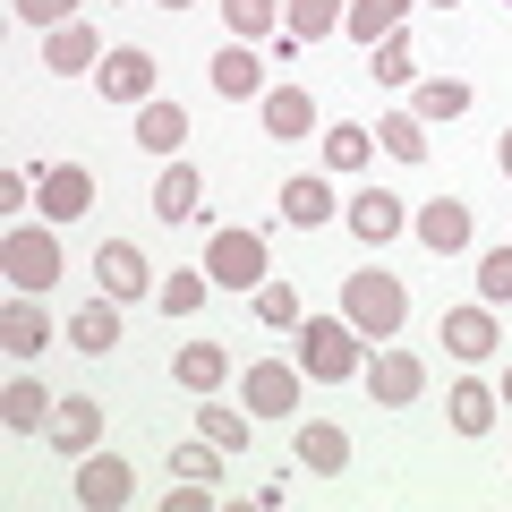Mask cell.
Instances as JSON below:
<instances>
[{
  "instance_id": "5b68a950",
  "label": "cell",
  "mask_w": 512,
  "mask_h": 512,
  "mask_svg": "<svg viewBox=\"0 0 512 512\" xmlns=\"http://www.w3.org/2000/svg\"><path fill=\"white\" fill-rule=\"evenodd\" d=\"M299 384H308V376H299L291 359H256L248 376H239V402H248L256 419H291V410H299Z\"/></svg>"
},
{
  "instance_id": "9c48e42d",
  "label": "cell",
  "mask_w": 512,
  "mask_h": 512,
  "mask_svg": "<svg viewBox=\"0 0 512 512\" xmlns=\"http://www.w3.org/2000/svg\"><path fill=\"white\" fill-rule=\"evenodd\" d=\"M410 231H419V248L461 256V248H470V205H461V197H427L419 214H410Z\"/></svg>"
},
{
  "instance_id": "83f0119b",
  "label": "cell",
  "mask_w": 512,
  "mask_h": 512,
  "mask_svg": "<svg viewBox=\"0 0 512 512\" xmlns=\"http://www.w3.org/2000/svg\"><path fill=\"white\" fill-rule=\"evenodd\" d=\"M376 146L393 154V163H427V120H419V111H384V120H376Z\"/></svg>"
},
{
  "instance_id": "ffe728a7",
  "label": "cell",
  "mask_w": 512,
  "mask_h": 512,
  "mask_svg": "<svg viewBox=\"0 0 512 512\" xmlns=\"http://www.w3.org/2000/svg\"><path fill=\"white\" fill-rule=\"evenodd\" d=\"M308 128H316L308 86H265V137H308Z\"/></svg>"
},
{
  "instance_id": "d6986e66",
  "label": "cell",
  "mask_w": 512,
  "mask_h": 512,
  "mask_svg": "<svg viewBox=\"0 0 512 512\" xmlns=\"http://www.w3.org/2000/svg\"><path fill=\"white\" fill-rule=\"evenodd\" d=\"M197 197H205V180H197V171H188L180 163V154H171V163H163V180H154V222H188V214H197Z\"/></svg>"
},
{
  "instance_id": "6da1fadb",
  "label": "cell",
  "mask_w": 512,
  "mask_h": 512,
  "mask_svg": "<svg viewBox=\"0 0 512 512\" xmlns=\"http://www.w3.org/2000/svg\"><path fill=\"white\" fill-rule=\"evenodd\" d=\"M359 342H367V333L350 325V316H308V325H299V376L350 384V376H359Z\"/></svg>"
},
{
  "instance_id": "e575fe53",
  "label": "cell",
  "mask_w": 512,
  "mask_h": 512,
  "mask_svg": "<svg viewBox=\"0 0 512 512\" xmlns=\"http://www.w3.org/2000/svg\"><path fill=\"white\" fill-rule=\"evenodd\" d=\"M367 154H376V128H325V163L333 171H367Z\"/></svg>"
},
{
  "instance_id": "3957f363",
  "label": "cell",
  "mask_w": 512,
  "mask_h": 512,
  "mask_svg": "<svg viewBox=\"0 0 512 512\" xmlns=\"http://www.w3.org/2000/svg\"><path fill=\"white\" fill-rule=\"evenodd\" d=\"M0 274H9V291H52L60 282V239L52 231H9L0 239Z\"/></svg>"
},
{
  "instance_id": "1f68e13d",
  "label": "cell",
  "mask_w": 512,
  "mask_h": 512,
  "mask_svg": "<svg viewBox=\"0 0 512 512\" xmlns=\"http://www.w3.org/2000/svg\"><path fill=\"white\" fill-rule=\"evenodd\" d=\"M274 18H282V0H222V26H231V43L274 35Z\"/></svg>"
},
{
  "instance_id": "4316f807",
  "label": "cell",
  "mask_w": 512,
  "mask_h": 512,
  "mask_svg": "<svg viewBox=\"0 0 512 512\" xmlns=\"http://www.w3.org/2000/svg\"><path fill=\"white\" fill-rule=\"evenodd\" d=\"M282 222H299V231H316V222H333V188L316 180V171H299V180L282 188Z\"/></svg>"
},
{
  "instance_id": "5bb4252c",
  "label": "cell",
  "mask_w": 512,
  "mask_h": 512,
  "mask_svg": "<svg viewBox=\"0 0 512 512\" xmlns=\"http://www.w3.org/2000/svg\"><path fill=\"white\" fill-rule=\"evenodd\" d=\"M94 274H103L111 299H146V291H154V274H146V256H137V239H103V248H94Z\"/></svg>"
},
{
  "instance_id": "60d3db41",
  "label": "cell",
  "mask_w": 512,
  "mask_h": 512,
  "mask_svg": "<svg viewBox=\"0 0 512 512\" xmlns=\"http://www.w3.org/2000/svg\"><path fill=\"white\" fill-rule=\"evenodd\" d=\"M495 163H504V180H512V128H504V137H495Z\"/></svg>"
},
{
  "instance_id": "f546056e",
  "label": "cell",
  "mask_w": 512,
  "mask_h": 512,
  "mask_svg": "<svg viewBox=\"0 0 512 512\" xmlns=\"http://www.w3.org/2000/svg\"><path fill=\"white\" fill-rule=\"evenodd\" d=\"M444 410H453V436H487V427H495V393H487V384H470V376L444 393Z\"/></svg>"
},
{
  "instance_id": "8d00e7d4",
  "label": "cell",
  "mask_w": 512,
  "mask_h": 512,
  "mask_svg": "<svg viewBox=\"0 0 512 512\" xmlns=\"http://www.w3.org/2000/svg\"><path fill=\"white\" fill-rule=\"evenodd\" d=\"M205 291H214V274H171L154 299H163V316H197V308H205Z\"/></svg>"
},
{
  "instance_id": "f6af8a7d",
  "label": "cell",
  "mask_w": 512,
  "mask_h": 512,
  "mask_svg": "<svg viewBox=\"0 0 512 512\" xmlns=\"http://www.w3.org/2000/svg\"><path fill=\"white\" fill-rule=\"evenodd\" d=\"M504 9H512V0H504Z\"/></svg>"
},
{
  "instance_id": "8992f818",
  "label": "cell",
  "mask_w": 512,
  "mask_h": 512,
  "mask_svg": "<svg viewBox=\"0 0 512 512\" xmlns=\"http://www.w3.org/2000/svg\"><path fill=\"white\" fill-rule=\"evenodd\" d=\"M367 393H376V410H410V402L427 393V359H419V350H376Z\"/></svg>"
},
{
  "instance_id": "e0dca14e",
  "label": "cell",
  "mask_w": 512,
  "mask_h": 512,
  "mask_svg": "<svg viewBox=\"0 0 512 512\" xmlns=\"http://www.w3.org/2000/svg\"><path fill=\"white\" fill-rule=\"evenodd\" d=\"M137 146L171 163V154L188 146V111H180V103H163V94H154V103H137Z\"/></svg>"
},
{
  "instance_id": "277c9868",
  "label": "cell",
  "mask_w": 512,
  "mask_h": 512,
  "mask_svg": "<svg viewBox=\"0 0 512 512\" xmlns=\"http://www.w3.org/2000/svg\"><path fill=\"white\" fill-rule=\"evenodd\" d=\"M205 274H214V291H256L265 282V239L256 231H214L205 239Z\"/></svg>"
},
{
  "instance_id": "44dd1931",
  "label": "cell",
  "mask_w": 512,
  "mask_h": 512,
  "mask_svg": "<svg viewBox=\"0 0 512 512\" xmlns=\"http://www.w3.org/2000/svg\"><path fill=\"white\" fill-rule=\"evenodd\" d=\"M69 342L86 350V359H103V350L120 342V299H111V291H103V299H86V308L69 316Z\"/></svg>"
},
{
  "instance_id": "f1b7e54d",
  "label": "cell",
  "mask_w": 512,
  "mask_h": 512,
  "mask_svg": "<svg viewBox=\"0 0 512 512\" xmlns=\"http://www.w3.org/2000/svg\"><path fill=\"white\" fill-rule=\"evenodd\" d=\"M367 77H376V86H419V43H410V35H384L376 52H367Z\"/></svg>"
},
{
  "instance_id": "4dcf8cb0",
  "label": "cell",
  "mask_w": 512,
  "mask_h": 512,
  "mask_svg": "<svg viewBox=\"0 0 512 512\" xmlns=\"http://www.w3.org/2000/svg\"><path fill=\"white\" fill-rule=\"evenodd\" d=\"M419 120H461V111H470V86H461V77H419Z\"/></svg>"
},
{
  "instance_id": "836d02e7",
  "label": "cell",
  "mask_w": 512,
  "mask_h": 512,
  "mask_svg": "<svg viewBox=\"0 0 512 512\" xmlns=\"http://www.w3.org/2000/svg\"><path fill=\"white\" fill-rule=\"evenodd\" d=\"M197 436H205V444H222V453H248V436H256V427L239 419V410L205 402V410H197Z\"/></svg>"
},
{
  "instance_id": "7bdbcfd3",
  "label": "cell",
  "mask_w": 512,
  "mask_h": 512,
  "mask_svg": "<svg viewBox=\"0 0 512 512\" xmlns=\"http://www.w3.org/2000/svg\"><path fill=\"white\" fill-rule=\"evenodd\" d=\"M427 9H453V0H427Z\"/></svg>"
},
{
  "instance_id": "b9f144b4",
  "label": "cell",
  "mask_w": 512,
  "mask_h": 512,
  "mask_svg": "<svg viewBox=\"0 0 512 512\" xmlns=\"http://www.w3.org/2000/svg\"><path fill=\"white\" fill-rule=\"evenodd\" d=\"M495 393H504V402H512V367H504V384H495Z\"/></svg>"
},
{
  "instance_id": "52a82bcc",
  "label": "cell",
  "mask_w": 512,
  "mask_h": 512,
  "mask_svg": "<svg viewBox=\"0 0 512 512\" xmlns=\"http://www.w3.org/2000/svg\"><path fill=\"white\" fill-rule=\"evenodd\" d=\"M342 222H350V239H359V248H384V239L410 231V214H402V197H393V188H359V197L342 205Z\"/></svg>"
},
{
  "instance_id": "f35d334b",
  "label": "cell",
  "mask_w": 512,
  "mask_h": 512,
  "mask_svg": "<svg viewBox=\"0 0 512 512\" xmlns=\"http://www.w3.org/2000/svg\"><path fill=\"white\" fill-rule=\"evenodd\" d=\"M9 9H18V26H43V35L77 18V0H9Z\"/></svg>"
},
{
  "instance_id": "74e56055",
  "label": "cell",
  "mask_w": 512,
  "mask_h": 512,
  "mask_svg": "<svg viewBox=\"0 0 512 512\" xmlns=\"http://www.w3.org/2000/svg\"><path fill=\"white\" fill-rule=\"evenodd\" d=\"M171 478H205V487H214V478H222V444H180V453H171Z\"/></svg>"
},
{
  "instance_id": "30bf717a",
  "label": "cell",
  "mask_w": 512,
  "mask_h": 512,
  "mask_svg": "<svg viewBox=\"0 0 512 512\" xmlns=\"http://www.w3.org/2000/svg\"><path fill=\"white\" fill-rule=\"evenodd\" d=\"M35 205H43L52 222H77V214L94 205V171H86V163H52V171L35 180Z\"/></svg>"
},
{
  "instance_id": "d4e9b609",
  "label": "cell",
  "mask_w": 512,
  "mask_h": 512,
  "mask_svg": "<svg viewBox=\"0 0 512 512\" xmlns=\"http://www.w3.org/2000/svg\"><path fill=\"white\" fill-rule=\"evenodd\" d=\"M0 427H9V436H35V427H52V393H43L35 376H18L9 393H0Z\"/></svg>"
},
{
  "instance_id": "d6a6232c",
  "label": "cell",
  "mask_w": 512,
  "mask_h": 512,
  "mask_svg": "<svg viewBox=\"0 0 512 512\" xmlns=\"http://www.w3.org/2000/svg\"><path fill=\"white\" fill-rule=\"evenodd\" d=\"M256 325H274V333H299V291H291V282H274V274L256 282Z\"/></svg>"
},
{
  "instance_id": "ab89813d",
  "label": "cell",
  "mask_w": 512,
  "mask_h": 512,
  "mask_svg": "<svg viewBox=\"0 0 512 512\" xmlns=\"http://www.w3.org/2000/svg\"><path fill=\"white\" fill-rule=\"evenodd\" d=\"M163 512H214V487H205V478H188V487L163 495Z\"/></svg>"
},
{
  "instance_id": "603a6c76",
  "label": "cell",
  "mask_w": 512,
  "mask_h": 512,
  "mask_svg": "<svg viewBox=\"0 0 512 512\" xmlns=\"http://www.w3.org/2000/svg\"><path fill=\"white\" fill-rule=\"evenodd\" d=\"M402 18H410V0H350V18H342V35H350V43H367V52H376L384 35H402Z\"/></svg>"
},
{
  "instance_id": "ac0fdd59",
  "label": "cell",
  "mask_w": 512,
  "mask_h": 512,
  "mask_svg": "<svg viewBox=\"0 0 512 512\" xmlns=\"http://www.w3.org/2000/svg\"><path fill=\"white\" fill-rule=\"evenodd\" d=\"M94 436H103V402H86V393L52 402V444L60 453H94Z\"/></svg>"
},
{
  "instance_id": "7402d4cb",
  "label": "cell",
  "mask_w": 512,
  "mask_h": 512,
  "mask_svg": "<svg viewBox=\"0 0 512 512\" xmlns=\"http://www.w3.org/2000/svg\"><path fill=\"white\" fill-rule=\"evenodd\" d=\"M214 94H222V103H248V94H265V69H256L248 43H222V52H214Z\"/></svg>"
},
{
  "instance_id": "ee69618b",
  "label": "cell",
  "mask_w": 512,
  "mask_h": 512,
  "mask_svg": "<svg viewBox=\"0 0 512 512\" xmlns=\"http://www.w3.org/2000/svg\"><path fill=\"white\" fill-rule=\"evenodd\" d=\"M163 9H188V0H163Z\"/></svg>"
},
{
  "instance_id": "cb8c5ba5",
  "label": "cell",
  "mask_w": 512,
  "mask_h": 512,
  "mask_svg": "<svg viewBox=\"0 0 512 512\" xmlns=\"http://www.w3.org/2000/svg\"><path fill=\"white\" fill-rule=\"evenodd\" d=\"M342 18H350V0H282V35H299V43L342 35Z\"/></svg>"
},
{
  "instance_id": "8fae6325",
  "label": "cell",
  "mask_w": 512,
  "mask_h": 512,
  "mask_svg": "<svg viewBox=\"0 0 512 512\" xmlns=\"http://www.w3.org/2000/svg\"><path fill=\"white\" fill-rule=\"evenodd\" d=\"M0 350H9V359H43V350H52V316L35 308V291H18L0 308Z\"/></svg>"
},
{
  "instance_id": "d590c367",
  "label": "cell",
  "mask_w": 512,
  "mask_h": 512,
  "mask_svg": "<svg viewBox=\"0 0 512 512\" xmlns=\"http://www.w3.org/2000/svg\"><path fill=\"white\" fill-rule=\"evenodd\" d=\"M478 299H487V308H504V299H512V239L478 256Z\"/></svg>"
},
{
  "instance_id": "9a60e30c",
  "label": "cell",
  "mask_w": 512,
  "mask_h": 512,
  "mask_svg": "<svg viewBox=\"0 0 512 512\" xmlns=\"http://www.w3.org/2000/svg\"><path fill=\"white\" fill-rule=\"evenodd\" d=\"M444 350H453L461 367H478L495 350V308L478 299V308H444Z\"/></svg>"
},
{
  "instance_id": "ba28073f",
  "label": "cell",
  "mask_w": 512,
  "mask_h": 512,
  "mask_svg": "<svg viewBox=\"0 0 512 512\" xmlns=\"http://www.w3.org/2000/svg\"><path fill=\"white\" fill-rule=\"evenodd\" d=\"M128 495H137V478H128L120 453H77V504L86 512H120Z\"/></svg>"
},
{
  "instance_id": "7c38bea8",
  "label": "cell",
  "mask_w": 512,
  "mask_h": 512,
  "mask_svg": "<svg viewBox=\"0 0 512 512\" xmlns=\"http://www.w3.org/2000/svg\"><path fill=\"white\" fill-rule=\"evenodd\" d=\"M43 69H52V77H86V69H103V43H94V26H86V18L52 26V35H43Z\"/></svg>"
},
{
  "instance_id": "2e32d148",
  "label": "cell",
  "mask_w": 512,
  "mask_h": 512,
  "mask_svg": "<svg viewBox=\"0 0 512 512\" xmlns=\"http://www.w3.org/2000/svg\"><path fill=\"white\" fill-rule=\"evenodd\" d=\"M291 453H299V470H308V478H342V470H350V436H342V427H325V419L299 427Z\"/></svg>"
},
{
  "instance_id": "484cf974",
  "label": "cell",
  "mask_w": 512,
  "mask_h": 512,
  "mask_svg": "<svg viewBox=\"0 0 512 512\" xmlns=\"http://www.w3.org/2000/svg\"><path fill=\"white\" fill-rule=\"evenodd\" d=\"M171 376H180L188 393H214V384L231 376V350H222V342H188L180 359H171Z\"/></svg>"
},
{
  "instance_id": "7a4b0ae2",
  "label": "cell",
  "mask_w": 512,
  "mask_h": 512,
  "mask_svg": "<svg viewBox=\"0 0 512 512\" xmlns=\"http://www.w3.org/2000/svg\"><path fill=\"white\" fill-rule=\"evenodd\" d=\"M342 316L367 333V342H393L402 316H410V299H402V282H393V274H350L342 282Z\"/></svg>"
},
{
  "instance_id": "4fadbf2b",
  "label": "cell",
  "mask_w": 512,
  "mask_h": 512,
  "mask_svg": "<svg viewBox=\"0 0 512 512\" xmlns=\"http://www.w3.org/2000/svg\"><path fill=\"white\" fill-rule=\"evenodd\" d=\"M103 94L111 103H154V52H137V43H120V52H103Z\"/></svg>"
}]
</instances>
